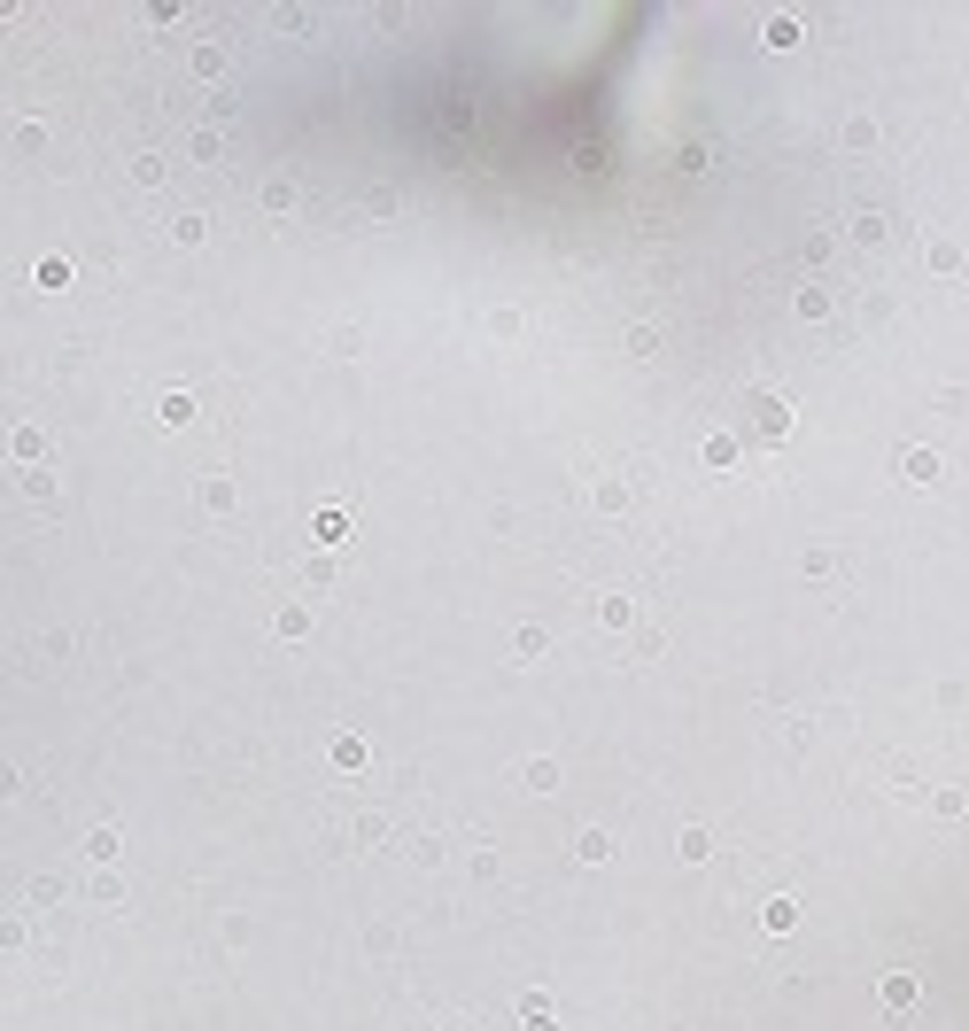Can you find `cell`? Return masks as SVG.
<instances>
[{
	"instance_id": "1",
	"label": "cell",
	"mask_w": 969,
	"mask_h": 1031,
	"mask_svg": "<svg viewBox=\"0 0 969 1031\" xmlns=\"http://www.w3.org/2000/svg\"><path fill=\"white\" fill-rule=\"evenodd\" d=\"M908 1001H915V977L892 970V977H884V1008H908Z\"/></svg>"
}]
</instances>
